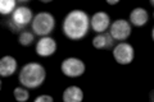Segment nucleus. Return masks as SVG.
I'll return each mask as SVG.
<instances>
[{
	"label": "nucleus",
	"mask_w": 154,
	"mask_h": 102,
	"mask_svg": "<svg viewBox=\"0 0 154 102\" xmlns=\"http://www.w3.org/2000/svg\"><path fill=\"white\" fill-rule=\"evenodd\" d=\"M84 98V93L81 88L76 86L68 87L64 92H63V101L64 102H80Z\"/></svg>",
	"instance_id": "obj_13"
},
{
	"label": "nucleus",
	"mask_w": 154,
	"mask_h": 102,
	"mask_svg": "<svg viewBox=\"0 0 154 102\" xmlns=\"http://www.w3.org/2000/svg\"><path fill=\"white\" fill-rule=\"evenodd\" d=\"M114 40L112 38L109 32H103L96 35L93 40V45L95 48H99V50H109V48L113 47Z\"/></svg>",
	"instance_id": "obj_10"
},
{
	"label": "nucleus",
	"mask_w": 154,
	"mask_h": 102,
	"mask_svg": "<svg viewBox=\"0 0 154 102\" xmlns=\"http://www.w3.org/2000/svg\"><path fill=\"white\" fill-rule=\"evenodd\" d=\"M109 24H110V18L108 14L104 12L95 13L93 18L90 19V27L93 28V31L98 32V33H103L104 31H107Z\"/></svg>",
	"instance_id": "obj_9"
},
{
	"label": "nucleus",
	"mask_w": 154,
	"mask_h": 102,
	"mask_svg": "<svg viewBox=\"0 0 154 102\" xmlns=\"http://www.w3.org/2000/svg\"><path fill=\"white\" fill-rule=\"evenodd\" d=\"M32 21H33V16H32L31 9L25 5H19L8 17L7 26L13 33H19V32L25 31V28L30 23H32Z\"/></svg>",
	"instance_id": "obj_3"
},
{
	"label": "nucleus",
	"mask_w": 154,
	"mask_h": 102,
	"mask_svg": "<svg viewBox=\"0 0 154 102\" xmlns=\"http://www.w3.org/2000/svg\"><path fill=\"white\" fill-rule=\"evenodd\" d=\"M17 1L16 0H2L0 1V13L3 16H11V14L16 10Z\"/></svg>",
	"instance_id": "obj_14"
},
{
	"label": "nucleus",
	"mask_w": 154,
	"mask_h": 102,
	"mask_svg": "<svg viewBox=\"0 0 154 102\" xmlns=\"http://www.w3.org/2000/svg\"><path fill=\"white\" fill-rule=\"evenodd\" d=\"M33 40H35V36H33V33L28 32V31H23L19 33V37H18V41L21 45L23 46H30L31 43L33 42Z\"/></svg>",
	"instance_id": "obj_15"
},
{
	"label": "nucleus",
	"mask_w": 154,
	"mask_h": 102,
	"mask_svg": "<svg viewBox=\"0 0 154 102\" xmlns=\"http://www.w3.org/2000/svg\"><path fill=\"white\" fill-rule=\"evenodd\" d=\"M46 71L45 68L38 63H28L19 71V82L23 87L33 89L40 87L45 80Z\"/></svg>",
	"instance_id": "obj_2"
},
{
	"label": "nucleus",
	"mask_w": 154,
	"mask_h": 102,
	"mask_svg": "<svg viewBox=\"0 0 154 102\" xmlns=\"http://www.w3.org/2000/svg\"><path fill=\"white\" fill-rule=\"evenodd\" d=\"M54 26H55L54 17L48 12H41L36 14V17L33 18L31 23L33 33L41 37H45L49 33H51V31L54 30Z\"/></svg>",
	"instance_id": "obj_4"
},
{
	"label": "nucleus",
	"mask_w": 154,
	"mask_h": 102,
	"mask_svg": "<svg viewBox=\"0 0 154 102\" xmlns=\"http://www.w3.org/2000/svg\"><path fill=\"white\" fill-rule=\"evenodd\" d=\"M14 97L18 101H27L30 98V95H28V91L26 88H22V87H18V88L14 89Z\"/></svg>",
	"instance_id": "obj_16"
},
{
	"label": "nucleus",
	"mask_w": 154,
	"mask_h": 102,
	"mask_svg": "<svg viewBox=\"0 0 154 102\" xmlns=\"http://www.w3.org/2000/svg\"><path fill=\"white\" fill-rule=\"evenodd\" d=\"M130 21L134 26L143 27L149 21V14L144 8H135L134 10L130 13Z\"/></svg>",
	"instance_id": "obj_12"
},
{
	"label": "nucleus",
	"mask_w": 154,
	"mask_h": 102,
	"mask_svg": "<svg viewBox=\"0 0 154 102\" xmlns=\"http://www.w3.org/2000/svg\"><path fill=\"white\" fill-rule=\"evenodd\" d=\"M90 27V18L84 10L75 9L66 16L63 21V32L69 40H81L88 35Z\"/></svg>",
	"instance_id": "obj_1"
},
{
	"label": "nucleus",
	"mask_w": 154,
	"mask_h": 102,
	"mask_svg": "<svg viewBox=\"0 0 154 102\" xmlns=\"http://www.w3.org/2000/svg\"><path fill=\"white\" fill-rule=\"evenodd\" d=\"M109 33L113 40L125 41L131 35V26H130V23L127 21H125V19H117V21H114L110 24Z\"/></svg>",
	"instance_id": "obj_6"
},
{
	"label": "nucleus",
	"mask_w": 154,
	"mask_h": 102,
	"mask_svg": "<svg viewBox=\"0 0 154 102\" xmlns=\"http://www.w3.org/2000/svg\"><path fill=\"white\" fill-rule=\"evenodd\" d=\"M17 70V60L13 56H4L0 60V75L11 77Z\"/></svg>",
	"instance_id": "obj_11"
},
{
	"label": "nucleus",
	"mask_w": 154,
	"mask_h": 102,
	"mask_svg": "<svg viewBox=\"0 0 154 102\" xmlns=\"http://www.w3.org/2000/svg\"><path fill=\"white\" fill-rule=\"evenodd\" d=\"M62 71L63 74L69 77V78H76L84 74L85 71V64L77 57H68L62 63Z\"/></svg>",
	"instance_id": "obj_5"
},
{
	"label": "nucleus",
	"mask_w": 154,
	"mask_h": 102,
	"mask_svg": "<svg viewBox=\"0 0 154 102\" xmlns=\"http://www.w3.org/2000/svg\"><path fill=\"white\" fill-rule=\"evenodd\" d=\"M113 56L118 64L126 65L134 60V47L126 42H121L114 47Z\"/></svg>",
	"instance_id": "obj_7"
},
{
	"label": "nucleus",
	"mask_w": 154,
	"mask_h": 102,
	"mask_svg": "<svg viewBox=\"0 0 154 102\" xmlns=\"http://www.w3.org/2000/svg\"><path fill=\"white\" fill-rule=\"evenodd\" d=\"M41 101H48V102H51L53 101V97L50 96H40V97H37V98H35V102H41Z\"/></svg>",
	"instance_id": "obj_17"
},
{
	"label": "nucleus",
	"mask_w": 154,
	"mask_h": 102,
	"mask_svg": "<svg viewBox=\"0 0 154 102\" xmlns=\"http://www.w3.org/2000/svg\"><path fill=\"white\" fill-rule=\"evenodd\" d=\"M119 1V0H107V3L110 4V5H114V4H117Z\"/></svg>",
	"instance_id": "obj_18"
},
{
	"label": "nucleus",
	"mask_w": 154,
	"mask_h": 102,
	"mask_svg": "<svg viewBox=\"0 0 154 102\" xmlns=\"http://www.w3.org/2000/svg\"><path fill=\"white\" fill-rule=\"evenodd\" d=\"M57 51V42L51 37H41L36 43V52L40 56H50Z\"/></svg>",
	"instance_id": "obj_8"
}]
</instances>
